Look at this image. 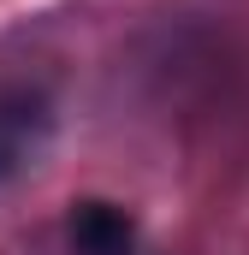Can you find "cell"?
<instances>
[{
	"mask_svg": "<svg viewBox=\"0 0 249 255\" xmlns=\"http://www.w3.org/2000/svg\"><path fill=\"white\" fill-rule=\"evenodd\" d=\"M71 255H136V220L113 202H77L65 220Z\"/></svg>",
	"mask_w": 249,
	"mask_h": 255,
	"instance_id": "cell-1",
	"label": "cell"
},
{
	"mask_svg": "<svg viewBox=\"0 0 249 255\" xmlns=\"http://www.w3.org/2000/svg\"><path fill=\"white\" fill-rule=\"evenodd\" d=\"M36 125H42V113H36L30 101H18V107H0V184L18 172V160H24V148H30Z\"/></svg>",
	"mask_w": 249,
	"mask_h": 255,
	"instance_id": "cell-2",
	"label": "cell"
}]
</instances>
